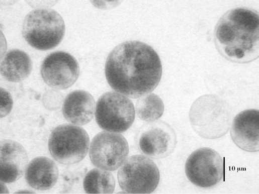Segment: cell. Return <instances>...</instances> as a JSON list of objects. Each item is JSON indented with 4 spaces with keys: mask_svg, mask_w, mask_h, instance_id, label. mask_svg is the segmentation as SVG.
Returning a JSON list of instances; mask_svg holds the SVG:
<instances>
[{
    "mask_svg": "<svg viewBox=\"0 0 259 194\" xmlns=\"http://www.w3.org/2000/svg\"><path fill=\"white\" fill-rule=\"evenodd\" d=\"M62 95L55 90H49L46 92L43 98V105L48 110H56L62 103Z\"/></svg>",
    "mask_w": 259,
    "mask_h": 194,
    "instance_id": "cell-19",
    "label": "cell"
},
{
    "mask_svg": "<svg viewBox=\"0 0 259 194\" xmlns=\"http://www.w3.org/2000/svg\"><path fill=\"white\" fill-rule=\"evenodd\" d=\"M117 176L122 190L131 193H150L156 188L160 180L156 164L142 155H132L126 159Z\"/></svg>",
    "mask_w": 259,
    "mask_h": 194,
    "instance_id": "cell-6",
    "label": "cell"
},
{
    "mask_svg": "<svg viewBox=\"0 0 259 194\" xmlns=\"http://www.w3.org/2000/svg\"><path fill=\"white\" fill-rule=\"evenodd\" d=\"M129 153L127 140L121 134L103 131L97 134L91 143L89 156L96 167L114 171L124 163Z\"/></svg>",
    "mask_w": 259,
    "mask_h": 194,
    "instance_id": "cell-9",
    "label": "cell"
},
{
    "mask_svg": "<svg viewBox=\"0 0 259 194\" xmlns=\"http://www.w3.org/2000/svg\"><path fill=\"white\" fill-rule=\"evenodd\" d=\"M160 58L149 45L128 41L116 46L109 54L105 73L111 87L132 99L152 91L162 75Z\"/></svg>",
    "mask_w": 259,
    "mask_h": 194,
    "instance_id": "cell-1",
    "label": "cell"
},
{
    "mask_svg": "<svg viewBox=\"0 0 259 194\" xmlns=\"http://www.w3.org/2000/svg\"><path fill=\"white\" fill-rule=\"evenodd\" d=\"M186 175L195 185L208 188L219 183L224 176V161L221 155L209 147L193 151L186 160Z\"/></svg>",
    "mask_w": 259,
    "mask_h": 194,
    "instance_id": "cell-8",
    "label": "cell"
},
{
    "mask_svg": "<svg viewBox=\"0 0 259 194\" xmlns=\"http://www.w3.org/2000/svg\"><path fill=\"white\" fill-rule=\"evenodd\" d=\"M96 106L95 99L90 93L83 90H75L68 93L64 99L62 114L70 123L83 125L93 119Z\"/></svg>",
    "mask_w": 259,
    "mask_h": 194,
    "instance_id": "cell-14",
    "label": "cell"
},
{
    "mask_svg": "<svg viewBox=\"0 0 259 194\" xmlns=\"http://www.w3.org/2000/svg\"><path fill=\"white\" fill-rule=\"evenodd\" d=\"M177 136L173 128L162 121H155L145 125L139 136V147L149 157H166L174 151Z\"/></svg>",
    "mask_w": 259,
    "mask_h": 194,
    "instance_id": "cell-11",
    "label": "cell"
},
{
    "mask_svg": "<svg viewBox=\"0 0 259 194\" xmlns=\"http://www.w3.org/2000/svg\"><path fill=\"white\" fill-rule=\"evenodd\" d=\"M76 59L69 53L55 51L43 60L40 73L44 81L52 88L66 89L73 85L79 75Z\"/></svg>",
    "mask_w": 259,
    "mask_h": 194,
    "instance_id": "cell-10",
    "label": "cell"
},
{
    "mask_svg": "<svg viewBox=\"0 0 259 194\" xmlns=\"http://www.w3.org/2000/svg\"><path fill=\"white\" fill-rule=\"evenodd\" d=\"M83 187L88 193H112L115 187L113 174L104 169L94 168L85 175Z\"/></svg>",
    "mask_w": 259,
    "mask_h": 194,
    "instance_id": "cell-17",
    "label": "cell"
},
{
    "mask_svg": "<svg viewBox=\"0 0 259 194\" xmlns=\"http://www.w3.org/2000/svg\"><path fill=\"white\" fill-rule=\"evenodd\" d=\"M95 118L99 126L111 132L128 130L135 119V110L132 102L117 91H108L98 99Z\"/></svg>",
    "mask_w": 259,
    "mask_h": 194,
    "instance_id": "cell-7",
    "label": "cell"
},
{
    "mask_svg": "<svg viewBox=\"0 0 259 194\" xmlns=\"http://www.w3.org/2000/svg\"><path fill=\"white\" fill-rule=\"evenodd\" d=\"M259 112L256 109L243 110L234 118L230 136L240 149L249 152L259 150Z\"/></svg>",
    "mask_w": 259,
    "mask_h": 194,
    "instance_id": "cell-12",
    "label": "cell"
},
{
    "mask_svg": "<svg viewBox=\"0 0 259 194\" xmlns=\"http://www.w3.org/2000/svg\"><path fill=\"white\" fill-rule=\"evenodd\" d=\"M190 122L200 137L215 139L225 135L230 129L231 118L226 106L212 95H205L196 101L189 114Z\"/></svg>",
    "mask_w": 259,
    "mask_h": 194,
    "instance_id": "cell-4",
    "label": "cell"
},
{
    "mask_svg": "<svg viewBox=\"0 0 259 194\" xmlns=\"http://www.w3.org/2000/svg\"><path fill=\"white\" fill-rule=\"evenodd\" d=\"M90 138L82 128L68 124L56 127L48 140L49 151L53 158L63 164H72L87 155Z\"/></svg>",
    "mask_w": 259,
    "mask_h": 194,
    "instance_id": "cell-5",
    "label": "cell"
},
{
    "mask_svg": "<svg viewBox=\"0 0 259 194\" xmlns=\"http://www.w3.org/2000/svg\"><path fill=\"white\" fill-rule=\"evenodd\" d=\"M32 62L28 54L18 49L9 51L1 63V73L7 80L17 82L30 74Z\"/></svg>",
    "mask_w": 259,
    "mask_h": 194,
    "instance_id": "cell-16",
    "label": "cell"
},
{
    "mask_svg": "<svg viewBox=\"0 0 259 194\" xmlns=\"http://www.w3.org/2000/svg\"><path fill=\"white\" fill-rule=\"evenodd\" d=\"M9 193L8 188L4 182L1 181V193Z\"/></svg>",
    "mask_w": 259,
    "mask_h": 194,
    "instance_id": "cell-21",
    "label": "cell"
},
{
    "mask_svg": "<svg viewBox=\"0 0 259 194\" xmlns=\"http://www.w3.org/2000/svg\"><path fill=\"white\" fill-rule=\"evenodd\" d=\"M58 174L56 163L44 156L33 159L28 164L25 172V179L28 184L40 190L52 188L57 181Z\"/></svg>",
    "mask_w": 259,
    "mask_h": 194,
    "instance_id": "cell-15",
    "label": "cell"
},
{
    "mask_svg": "<svg viewBox=\"0 0 259 194\" xmlns=\"http://www.w3.org/2000/svg\"><path fill=\"white\" fill-rule=\"evenodd\" d=\"M28 158L24 147L11 140L1 142V181L11 183L19 179L25 172Z\"/></svg>",
    "mask_w": 259,
    "mask_h": 194,
    "instance_id": "cell-13",
    "label": "cell"
},
{
    "mask_svg": "<svg viewBox=\"0 0 259 194\" xmlns=\"http://www.w3.org/2000/svg\"><path fill=\"white\" fill-rule=\"evenodd\" d=\"M65 32L61 16L51 9H37L25 17L22 35L33 48L42 51L56 47L62 40Z\"/></svg>",
    "mask_w": 259,
    "mask_h": 194,
    "instance_id": "cell-3",
    "label": "cell"
},
{
    "mask_svg": "<svg viewBox=\"0 0 259 194\" xmlns=\"http://www.w3.org/2000/svg\"><path fill=\"white\" fill-rule=\"evenodd\" d=\"M258 15L252 9L238 7L229 10L215 28L216 47L226 59L245 63L259 55Z\"/></svg>",
    "mask_w": 259,
    "mask_h": 194,
    "instance_id": "cell-2",
    "label": "cell"
},
{
    "mask_svg": "<svg viewBox=\"0 0 259 194\" xmlns=\"http://www.w3.org/2000/svg\"><path fill=\"white\" fill-rule=\"evenodd\" d=\"M13 105L12 97L9 91L1 87V118L8 115Z\"/></svg>",
    "mask_w": 259,
    "mask_h": 194,
    "instance_id": "cell-20",
    "label": "cell"
},
{
    "mask_svg": "<svg viewBox=\"0 0 259 194\" xmlns=\"http://www.w3.org/2000/svg\"><path fill=\"white\" fill-rule=\"evenodd\" d=\"M164 104L161 99L153 93L143 95L137 101L135 111L139 119L147 122L157 121L163 115Z\"/></svg>",
    "mask_w": 259,
    "mask_h": 194,
    "instance_id": "cell-18",
    "label": "cell"
}]
</instances>
